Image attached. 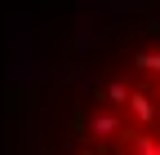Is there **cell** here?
Returning a JSON list of instances; mask_svg holds the SVG:
<instances>
[{
	"mask_svg": "<svg viewBox=\"0 0 160 155\" xmlns=\"http://www.w3.org/2000/svg\"><path fill=\"white\" fill-rule=\"evenodd\" d=\"M67 155H160V27L76 102Z\"/></svg>",
	"mask_w": 160,
	"mask_h": 155,
	"instance_id": "6da1fadb",
	"label": "cell"
}]
</instances>
